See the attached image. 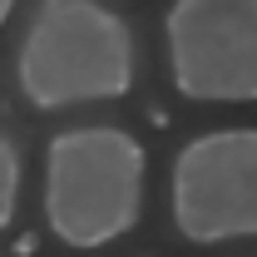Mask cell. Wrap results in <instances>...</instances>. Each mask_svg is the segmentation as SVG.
Listing matches in <instances>:
<instances>
[{"label": "cell", "instance_id": "1", "mask_svg": "<svg viewBox=\"0 0 257 257\" xmlns=\"http://www.w3.org/2000/svg\"><path fill=\"white\" fill-rule=\"evenodd\" d=\"M15 84L35 109H69L134 89V30L99 0H40L15 55Z\"/></svg>", "mask_w": 257, "mask_h": 257}, {"label": "cell", "instance_id": "2", "mask_svg": "<svg viewBox=\"0 0 257 257\" xmlns=\"http://www.w3.org/2000/svg\"><path fill=\"white\" fill-rule=\"evenodd\" d=\"M144 144L114 124L64 128L45 149V223L64 247L119 242L144 213Z\"/></svg>", "mask_w": 257, "mask_h": 257}, {"label": "cell", "instance_id": "3", "mask_svg": "<svg viewBox=\"0 0 257 257\" xmlns=\"http://www.w3.org/2000/svg\"><path fill=\"white\" fill-rule=\"evenodd\" d=\"M173 89L193 104L257 99V0H173L163 15Z\"/></svg>", "mask_w": 257, "mask_h": 257}, {"label": "cell", "instance_id": "4", "mask_svg": "<svg viewBox=\"0 0 257 257\" xmlns=\"http://www.w3.org/2000/svg\"><path fill=\"white\" fill-rule=\"evenodd\" d=\"M173 227L198 247L257 237V128H213L178 149Z\"/></svg>", "mask_w": 257, "mask_h": 257}, {"label": "cell", "instance_id": "5", "mask_svg": "<svg viewBox=\"0 0 257 257\" xmlns=\"http://www.w3.org/2000/svg\"><path fill=\"white\" fill-rule=\"evenodd\" d=\"M15 198H20V149L0 134V227L15 223Z\"/></svg>", "mask_w": 257, "mask_h": 257}, {"label": "cell", "instance_id": "6", "mask_svg": "<svg viewBox=\"0 0 257 257\" xmlns=\"http://www.w3.org/2000/svg\"><path fill=\"white\" fill-rule=\"evenodd\" d=\"M10 10H15V0H0V25L10 20Z\"/></svg>", "mask_w": 257, "mask_h": 257}]
</instances>
